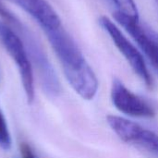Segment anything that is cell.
Here are the masks:
<instances>
[{
	"label": "cell",
	"mask_w": 158,
	"mask_h": 158,
	"mask_svg": "<svg viewBox=\"0 0 158 158\" xmlns=\"http://www.w3.org/2000/svg\"><path fill=\"white\" fill-rule=\"evenodd\" d=\"M44 32L71 87L83 99H93L98 90V81L74 39L62 25Z\"/></svg>",
	"instance_id": "cell-1"
},
{
	"label": "cell",
	"mask_w": 158,
	"mask_h": 158,
	"mask_svg": "<svg viewBox=\"0 0 158 158\" xmlns=\"http://www.w3.org/2000/svg\"><path fill=\"white\" fill-rule=\"evenodd\" d=\"M0 43L5 47L10 57L15 61L22 81L28 103H31L34 98V81L31 62L20 35L0 21Z\"/></svg>",
	"instance_id": "cell-2"
},
{
	"label": "cell",
	"mask_w": 158,
	"mask_h": 158,
	"mask_svg": "<svg viewBox=\"0 0 158 158\" xmlns=\"http://www.w3.org/2000/svg\"><path fill=\"white\" fill-rule=\"evenodd\" d=\"M20 37L25 44L31 62L36 67L43 89L50 96L58 95L61 92L60 82L41 43L29 29L25 30Z\"/></svg>",
	"instance_id": "cell-3"
},
{
	"label": "cell",
	"mask_w": 158,
	"mask_h": 158,
	"mask_svg": "<svg viewBox=\"0 0 158 158\" xmlns=\"http://www.w3.org/2000/svg\"><path fill=\"white\" fill-rule=\"evenodd\" d=\"M99 22L103 29L108 33L114 44L128 61L133 71L140 77V79L145 83L147 87L152 88L153 79L142 53L133 44L129 41V39L122 33V31L110 19L103 16L100 18Z\"/></svg>",
	"instance_id": "cell-4"
},
{
	"label": "cell",
	"mask_w": 158,
	"mask_h": 158,
	"mask_svg": "<svg viewBox=\"0 0 158 158\" xmlns=\"http://www.w3.org/2000/svg\"><path fill=\"white\" fill-rule=\"evenodd\" d=\"M107 123L125 143L142 147L158 156V135L139 124L117 116H107Z\"/></svg>",
	"instance_id": "cell-5"
},
{
	"label": "cell",
	"mask_w": 158,
	"mask_h": 158,
	"mask_svg": "<svg viewBox=\"0 0 158 158\" xmlns=\"http://www.w3.org/2000/svg\"><path fill=\"white\" fill-rule=\"evenodd\" d=\"M116 20L131 34L132 39L143 52L151 65L158 72V32L140 19H132L118 12L114 14Z\"/></svg>",
	"instance_id": "cell-6"
},
{
	"label": "cell",
	"mask_w": 158,
	"mask_h": 158,
	"mask_svg": "<svg viewBox=\"0 0 158 158\" xmlns=\"http://www.w3.org/2000/svg\"><path fill=\"white\" fill-rule=\"evenodd\" d=\"M111 99L118 110L138 118H153L155 110L141 97L131 93L119 80L113 81Z\"/></svg>",
	"instance_id": "cell-7"
},
{
	"label": "cell",
	"mask_w": 158,
	"mask_h": 158,
	"mask_svg": "<svg viewBox=\"0 0 158 158\" xmlns=\"http://www.w3.org/2000/svg\"><path fill=\"white\" fill-rule=\"evenodd\" d=\"M33 18L44 31L58 28L62 25L56 10L46 0H10Z\"/></svg>",
	"instance_id": "cell-8"
},
{
	"label": "cell",
	"mask_w": 158,
	"mask_h": 158,
	"mask_svg": "<svg viewBox=\"0 0 158 158\" xmlns=\"http://www.w3.org/2000/svg\"><path fill=\"white\" fill-rule=\"evenodd\" d=\"M118 13L132 19H140L137 5L134 0H112Z\"/></svg>",
	"instance_id": "cell-9"
},
{
	"label": "cell",
	"mask_w": 158,
	"mask_h": 158,
	"mask_svg": "<svg viewBox=\"0 0 158 158\" xmlns=\"http://www.w3.org/2000/svg\"><path fill=\"white\" fill-rule=\"evenodd\" d=\"M0 147L4 150H9L11 147V138L5 117L0 110Z\"/></svg>",
	"instance_id": "cell-10"
},
{
	"label": "cell",
	"mask_w": 158,
	"mask_h": 158,
	"mask_svg": "<svg viewBox=\"0 0 158 158\" xmlns=\"http://www.w3.org/2000/svg\"><path fill=\"white\" fill-rule=\"evenodd\" d=\"M0 16L4 19L7 20L9 23H11L12 25H14L16 28L17 27L19 28L22 25V23H20L19 20L12 14V12L7 9V7L3 4V2L1 0H0Z\"/></svg>",
	"instance_id": "cell-11"
},
{
	"label": "cell",
	"mask_w": 158,
	"mask_h": 158,
	"mask_svg": "<svg viewBox=\"0 0 158 158\" xmlns=\"http://www.w3.org/2000/svg\"><path fill=\"white\" fill-rule=\"evenodd\" d=\"M20 153L22 158H37V156L34 155L33 151L31 150V146L25 143H21L20 145Z\"/></svg>",
	"instance_id": "cell-12"
},
{
	"label": "cell",
	"mask_w": 158,
	"mask_h": 158,
	"mask_svg": "<svg viewBox=\"0 0 158 158\" xmlns=\"http://www.w3.org/2000/svg\"><path fill=\"white\" fill-rule=\"evenodd\" d=\"M156 1H157V3H158V0H156Z\"/></svg>",
	"instance_id": "cell-13"
}]
</instances>
